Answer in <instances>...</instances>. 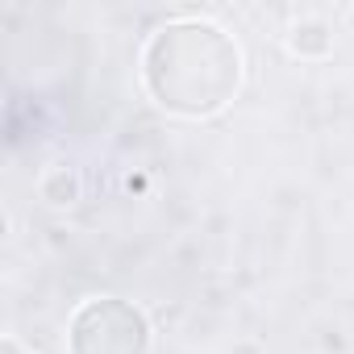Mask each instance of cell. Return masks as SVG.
<instances>
[{"label":"cell","mask_w":354,"mask_h":354,"mask_svg":"<svg viewBox=\"0 0 354 354\" xmlns=\"http://www.w3.org/2000/svg\"><path fill=\"white\" fill-rule=\"evenodd\" d=\"M288 42H292V50H296L300 59H325V55L333 50V30H329L325 21H300Z\"/></svg>","instance_id":"4"},{"label":"cell","mask_w":354,"mask_h":354,"mask_svg":"<svg viewBox=\"0 0 354 354\" xmlns=\"http://www.w3.org/2000/svg\"><path fill=\"white\" fill-rule=\"evenodd\" d=\"M150 325L125 300H92L71 321V354H146Z\"/></svg>","instance_id":"2"},{"label":"cell","mask_w":354,"mask_h":354,"mask_svg":"<svg viewBox=\"0 0 354 354\" xmlns=\"http://www.w3.org/2000/svg\"><path fill=\"white\" fill-rule=\"evenodd\" d=\"M5 354H26V350H21V346H17L13 337H5Z\"/></svg>","instance_id":"5"},{"label":"cell","mask_w":354,"mask_h":354,"mask_svg":"<svg viewBox=\"0 0 354 354\" xmlns=\"http://www.w3.org/2000/svg\"><path fill=\"white\" fill-rule=\"evenodd\" d=\"M38 192H42V201L46 205H55V209H71L80 196H84V180H80V171L75 167H50L46 175H42V184H38Z\"/></svg>","instance_id":"3"},{"label":"cell","mask_w":354,"mask_h":354,"mask_svg":"<svg viewBox=\"0 0 354 354\" xmlns=\"http://www.w3.org/2000/svg\"><path fill=\"white\" fill-rule=\"evenodd\" d=\"M142 75L150 96L180 117H213L242 84L238 46L205 21H175L146 46Z\"/></svg>","instance_id":"1"}]
</instances>
